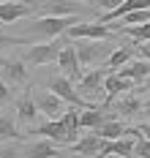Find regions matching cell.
<instances>
[{"label":"cell","instance_id":"1","mask_svg":"<svg viewBox=\"0 0 150 158\" xmlns=\"http://www.w3.org/2000/svg\"><path fill=\"white\" fill-rule=\"evenodd\" d=\"M77 25V16H35V19H30L25 27H22V38L30 44L33 38H47V41H52V38H60L63 33H68V27H74Z\"/></svg>","mask_w":150,"mask_h":158},{"label":"cell","instance_id":"2","mask_svg":"<svg viewBox=\"0 0 150 158\" xmlns=\"http://www.w3.org/2000/svg\"><path fill=\"white\" fill-rule=\"evenodd\" d=\"M109 74H112V71H109L106 65H101V68H90V71L82 77V82L77 85V93L82 95L90 106H98L96 101H98L101 95L106 98V77H109Z\"/></svg>","mask_w":150,"mask_h":158},{"label":"cell","instance_id":"3","mask_svg":"<svg viewBox=\"0 0 150 158\" xmlns=\"http://www.w3.org/2000/svg\"><path fill=\"white\" fill-rule=\"evenodd\" d=\"M115 49H117V47H112L109 41H87V38H79V41H77V55H79L82 68L104 65Z\"/></svg>","mask_w":150,"mask_h":158},{"label":"cell","instance_id":"4","mask_svg":"<svg viewBox=\"0 0 150 158\" xmlns=\"http://www.w3.org/2000/svg\"><path fill=\"white\" fill-rule=\"evenodd\" d=\"M66 47L63 38H52V41H41V44H33V49L25 52V63L30 65H52L60 60V52Z\"/></svg>","mask_w":150,"mask_h":158},{"label":"cell","instance_id":"5","mask_svg":"<svg viewBox=\"0 0 150 158\" xmlns=\"http://www.w3.org/2000/svg\"><path fill=\"white\" fill-rule=\"evenodd\" d=\"M68 38H74V41H79V38H87V41H109V38H115L117 30L112 25H104V22H77L74 27H68L66 33Z\"/></svg>","mask_w":150,"mask_h":158},{"label":"cell","instance_id":"6","mask_svg":"<svg viewBox=\"0 0 150 158\" xmlns=\"http://www.w3.org/2000/svg\"><path fill=\"white\" fill-rule=\"evenodd\" d=\"M38 14V6H33L30 0H8V3H0V25H14L19 19H27V16Z\"/></svg>","mask_w":150,"mask_h":158},{"label":"cell","instance_id":"7","mask_svg":"<svg viewBox=\"0 0 150 158\" xmlns=\"http://www.w3.org/2000/svg\"><path fill=\"white\" fill-rule=\"evenodd\" d=\"M57 68L63 71V77L71 79V82H82L85 71H82V63H79V55H77V41H71V44H66L63 47V52H60V60H57Z\"/></svg>","mask_w":150,"mask_h":158},{"label":"cell","instance_id":"8","mask_svg":"<svg viewBox=\"0 0 150 158\" xmlns=\"http://www.w3.org/2000/svg\"><path fill=\"white\" fill-rule=\"evenodd\" d=\"M49 90H52L55 95H60L66 104L77 106V109H93V106L85 101L82 95L74 90V82H71V79H66L63 74H60V77H52V79H49Z\"/></svg>","mask_w":150,"mask_h":158},{"label":"cell","instance_id":"9","mask_svg":"<svg viewBox=\"0 0 150 158\" xmlns=\"http://www.w3.org/2000/svg\"><path fill=\"white\" fill-rule=\"evenodd\" d=\"M0 77L6 79V85L8 87H17V85H27V68H25V60H17V57H6V60H0Z\"/></svg>","mask_w":150,"mask_h":158},{"label":"cell","instance_id":"10","mask_svg":"<svg viewBox=\"0 0 150 158\" xmlns=\"http://www.w3.org/2000/svg\"><path fill=\"white\" fill-rule=\"evenodd\" d=\"M35 104H38V112L41 114H47L49 120H63V114H66V101L60 98V95H55L49 90V93H41L38 98H35Z\"/></svg>","mask_w":150,"mask_h":158},{"label":"cell","instance_id":"11","mask_svg":"<svg viewBox=\"0 0 150 158\" xmlns=\"http://www.w3.org/2000/svg\"><path fill=\"white\" fill-rule=\"evenodd\" d=\"M104 144H106V139H101L98 134L93 131V134H82L77 142L71 144V150L77 156H85V158H98V153L104 150Z\"/></svg>","mask_w":150,"mask_h":158},{"label":"cell","instance_id":"12","mask_svg":"<svg viewBox=\"0 0 150 158\" xmlns=\"http://www.w3.org/2000/svg\"><path fill=\"white\" fill-rule=\"evenodd\" d=\"M38 14L41 16H77V14H85V6H77L74 0H52V3L38 6Z\"/></svg>","mask_w":150,"mask_h":158},{"label":"cell","instance_id":"13","mask_svg":"<svg viewBox=\"0 0 150 158\" xmlns=\"http://www.w3.org/2000/svg\"><path fill=\"white\" fill-rule=\"evenodd\" d=\"M134 87H136V82L134 79H126V77H120V74H109L106 77V104H112V101H117L120 95H126V93H131Z\"/></svg>","mask_w":150,"mask_h":158},{"label":"cell","instance_id":"14","mask_svg":"<svg viewBox=\"0 0 150 158\" xmlns=\"http://www.w3.org/2000/svg\"><path fill=\"white\" fill-rule=\"evenodd\" d=\"M35 134H41L44 139H52V142H57V144H74V142H71V136H68V128H66L63 120H47L44 126L35 128Z\"/></svg>","mask_w":150,"mask_h":158},{"label":"cell","instance_id":"15","mask_svg":"<svg viewBox=\"0 0 150 158\" xmlns=\"http://www.w3.org/2000/svg\"><path fill=\"white\" fill-rule=\"evenodd\" d=\"M117 74L126 77V79H134L136 85H145V82L150 79V60H145V57H134L131 63L123 65Z\"/></svg>","mask_w":150,"mask_h":158},{"label":"cell","instance_id":"16","mask_svg":"<svg viewBox=\"0 0 150 158\" xmlns=\"http://www.w3.org/2000/svg\"><path fill=\"white\" fill-rule=\"evenodd\" d=\"M134 55H136V47H117L115 52H112V55H109V60H106V68H109V71H112V74H117V71H120V68H123V65H128L134 60Z\"/></svg>","mask_w":150,"mask_h":158},{"label":"cell","instance_id":"17","mask_svg":"<svg viewBox=\"0 0 150 158\" xmlns=\"http://www.w3.org/2000/svg\"><path fill=\"white\" fill-rule=\"evenodd\" d=\"M35 114H41V112H38V104L33 101V95H30V93H25L17 101V120H19V123H33Z\"/></svg>","mask_w":150,"mask_h":158},{"label":"cell","instance_id":"18","mask_svg":"<svg viewBox=\"0 0 150 158\" xmlns=\"http://www.w3.org/2000/svg\"><path fill=\"white\" fill-rule=\"evenodd\" d=\"M115 112H120L123 117H131V114H142V101L134 93H126L115 101Z\"/></svg>","mask_w":150,"mask_h":158},{"label":"cell","instance_id":"19","mask_svg":"<svg viewBox=\"0 0 150 158\" xmlns=\"http://www.w3.org/2000/svg\"><path fill=\"white\" fill-rule=\"evenodd\" d=\"M106 120H112V117H109V114H104V112H98V106H93V109H82V112H79V123H82V128H90V131L101 128Z\"/></svg>","mask_w":150,"mask_h":158},{"label":"cell","instance_id":"20","mask_svg":"<svg viewBox=\"0 0 150 158\" xmlns=\"http://www.w3.org/2000/svg\"><path fill=\"white\" fill-rule=\"evenodd\" d=\"M96 134H98L101 139H106V142H115L120 136H128V128L123 126L120 120H106L101 128H96Z\"/></svg>","mask_w":150,"mask_h":158},{"label":"cell","instance_id":"21","mask_svg":"<svg viewBox=\"0 0 150 158\" xmlns=\"http://www.w3.org/2000/svg\"><path fill=\"white\" fill-rule=\"evenodd\" d=\"M55 156H57V142H52V139H41L27 147V158H55Z\"/></svg>","mask_w":150,"mask_h":158},{"label":"cell","instance_id":"22","mask_svg":"<svg viewBox=\"0 0 150 158\" xmlns=\"http://www.w3.org/2000/svg\"><path fill=\"white\" fill-rule=\"evenodd\" d=\"M117 33H123V35H131V38H136V44H145V41H150V22L148 25H115Z\"/></svg>","mask_w":150,"mask_h":158},{"label":"cell","instance_id":"23","mask_svg":"<svg viewBox=\"0 0 150 158\" xmlns=\"http://www.w3.org/2000/svg\"><path fill=\"white\" fill-rule=\"evenodd\" d=\"M63 123H66V128H68L71 142H77V134L82 131V123H79V112H77V106H74V109H68L66 114H63Z\"/></svg>","mask_w":150,"mask_h":158},{"label":"cell","instance_id":"24","mask_svg":"<svg viewBox=\"0 0 150 158\" xmlns=\"http://www.w3.org/2000/svg\"><path fill=\"white\" fill-rule=\"evenodd\" d=\"M0 136H3V139L22 136V134L17 131V117H11V114H0Z\"/></svg>","mask_w":150,"mask_h":158},{"label":"cell","instance_id":"25","mask_svg":"<svg viewBox=\"0 0 150 158\" xmlns=\"http://www.w3.org/2000/svg\"><path fill=\"white\" fill-rule=\"evenodd\" d=\"M120 25H148L150 22V8L145 11H134V14H126L123 19H117Z\"/></svg>","mask_w":150,"mask_h":158},{"label":"cell","instance_id":"26","mask_svg":"<svg viewBox=\"0 0 150 158\" xmlns=\"http://www.w3.org/2000/svg\"><path fill=\"white\" fill-rule=\"evenodd\" d=\"M6 44H11V47H22V44H27L22 35H11V33L3 30V25H0V47H6Z\"/></svg>","mask_w":150,"mask_h":158},{"label":"cell","instance_id":"27","mask_svg":"<svg viewBox=\"0 0 150 158\" xmlns=\"http://www.w3.org/2000/svg\"><path fill=\"white\" fill-rule=\"evenodd\" d=\"M134 158H150V139H136Z\"/></svg>","mask_w":150,"mask_h":158},{"label":"cell","instance_id":"28","mask_svg":"<svg viewBox=\"0 0 150 158\" xmlns=\"http://www.w3.org/2000/svg\"><path fill=\"white\" fill-rule=\"evenodd\" d=\"M120 3H126V0H96V6H98V8H104L106 14H109V11H115Z\"/></svg>","mask_w":150,"mask_h":158},{"label":"cell","instance_id":"29","mask_svg":"<svg viewBox=\"0 0 150 158\" xmlns=\"http://www.w3.org/2000/svg\"><path fill=\"white\" fill-rule=\"evenodd\" d=\"M134 136L136 139H150V123H145V126L134 128Z\"/></svg>","mask_w":150,"mask_h":158},{"label":"cell","instance_id":"30","mask_svg":"<svg viewBox=\"0 0 150 158\" xmlns=\"http://www.w3.org/2000/svg\"><path fill=\"white\" fill-rule=\"evenodd\" d=\"M8 98H11V87L6 85V79L0 77V104H3V101H8Z\"/></svg>","mask_w":150,"mask_h":158},{"label":"cell","instance_id":"31","mask_svg":"<svg viewBox=\"0 0 150 158\" xmlns=\"http://www.w3.org/2000/svg\"><path fill=\"white\" fill-rule=\"evenodd\" d=\"M0 158H19V150L17 147H6V150H0Z\"/></svg>","mask_w":150,"mask_h":158},{"label":"cell","instance_id":"32","mask_svg":"<svg viewBox=\"0 0 150 158\" xmlns=\"http://www.w3.org/2000/svg\"><path fill=\"white\" fill-rule=\"evenodd\" d=\"M142 114H148V117H150V98L142 101Z\"/></svg>","mask_w":150,"mask_h":158},{"label":"cell","instance_id":"33","mask_svg":"<svg viewBox=\"0 0 150 158\" xmlns=\"http://www.w3.org/2000/svg\"><path fill=\"white\" fill-rule=\"evenodd\" d=\"M139 87H142V90H145V93L150 95V79H148V82H145V85H139Z\"/></svg>","mask_w":150,"mask_h":158},{"label":"cell","instance_id":"34","mask_svg":"<svg viewBox=\"0 0 150 158\" xmlns=\"http://www.w3.org/2000/svg\"><path fill=\"white\" fill-rule=\"evenodd\" d=\"M106 158H123V156H106Z\"/></svg>","mask_w":150,"mask_h":158},{"label":"cell","instance_id":"35","mask_svg":"<svg viewBox=\"0 0 150 158\" xmlns=\"http://www.w3.org/2000/svg\"><path fill=\"white\" fill-rule=\"evenodd\" d=\"M0 3H8V0H0Z\"/></svg>","mask_w":150,"mask_h":158}]
</instances>
